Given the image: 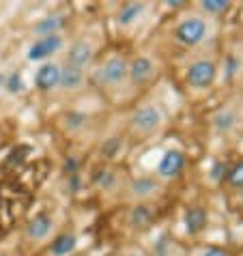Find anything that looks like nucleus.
Masks as SVG:
<instances>
[{
  "mask_svg": "<svg viewBox=\"0 0 243 256\" xmlns=\"http://www.w3.org/2000/svg\"><path fill=\"white\" fill-rule=\"evenodd\" d=\"M168 123L166 108L160 102H142L127 116V130L136 140H148L157 136Z\"/></svg>",
  "mask_w": 243,
  "mask_h": 256,
  "instance_id": "1",
  "label": "nucleus"
},
{
  "mask_svg": "<svg viewBox=\"0 0 243 256\" xmlns=\"http://www.w3.org/2000/svg\"><path fill=\"white\" fill-rule=\"evenodd\" d=\"M213 37V20L204 18L202 13L196 9L185 13L183 18H178V22L172 28V39L185 50H198L206 46V41Z\"/></svg>",
  "mask_w": 243,
  "mask_h": 256,
  "instance_id": "2",
  "label": "nucleus"
},
{
  "mask_svg": "<svg viewBox=\"0 0 243 256\" xmlns=\"http://www.w3.org/2000/svg\"><path fill=\"white\" fill-rule=\"evenodd\" d=\"M92 82L108 95H120L123 90L132 88L130 84V58L120 54L108 56L104 62H99L92 71Z\"/></svg>",
  "mask_w": 243,
  "mask_h": 256,
  "instance_id": "3",
  "label": "nucleus"
},
{
  "mask_svg": "<svg viewBox=\"0 0 243 256\" xmlns=\"http://www.w3.org/2000/svg\"><path fill=\"white\" fill-rule=\"evenodd\" d=\"M183 80H185V86L190 90H194V93H206V90H211L218 80L216 56L206 54V52L194 54L188 60V65H185Z\"/></svg>",
  "mask_w": 243,
  "mask_h": 256,
  "instance_id": "4",
  "label": "nucleus"
},
{
  "mask_svg": "<svg viewBox=\"0 0 243 256\" xmlns=\"http://www.w3.org/2000/svg\"><path fill=\"white\" fill-rule=\"evenodd\" d=\"M123 192H125V198L132 204H151L155 198L162 196L164 183L155 174H142L127 181Z\"/></svg>",
  "mask_w": 243,
  "mask_h": 256,
  "instance_id": "5",
  "label": "nucleus"
},
{
  "mask_svg": "<svg viewBox=\"0 0 243 256\" xmlns=\"http://www.w3.org/2000/svg\"><path fill=\"white\" fill-rule=\"evenodd\" d=\"M54 234H56V218L46 211H41L34 218L28 220V224L24 228L26 241L28 244H34V246L50 244V239H52Z\"/></svg>",
  "mask_w": 243,
  "mask_h": 256,
  "instance_id": "6",
  "label": "nucleus"
},
{
  "mask_svg": "<svg viewBox=\"0 0 243 256\" xmlns=\"http://www.w3.org/2000/svg\"><path fill=\"white\" fill-rule=\"evenodd\" d=\"M65 48V37L62 34H46V37H37L30 44L26 52V58L30 62H48L54 60V56Z\"/></svg>",
  "mask_w": 243,
  "mask_h": 256,
  "instance_id": "7",
  "label": "nucleus"
},
{
  "mask_svg": "<svg viewBox=\"0 0 243 256\" xmlns=\"http://www.w3.org/2000/svg\"><path fill=\"white\" fill-rule=\"evenodd\" d=\"M157 76V62L153 56L138 54L130 58V84L132 88H144L148 86Z\"/></svg>",
  "mask_w": 243,
  "mask_h": 256,
  "instance_id": "8",
  "label": "nucleus"
},
{
  "mask_svg": "<svg viewBox=\"0 0 243 256\" xmlns=\"http://www.w3.org/2000/svg\"><path fill=\"white\" fill-rule=\"evenodd\" d=\"M95 54H97L95 44H92L88 37H80V39H76V41H71V44H69L62 62H65V65H71V67H78V69L86 71L92 65V60H95Z\"/></svg>",
  "mask_w": 243,
  "mask_h": 256,
  "instance_id": "9",
  "label": "nucleus"
},
{
  "mask_svg": "<svg viewBox=\"0 0 243 256\" xmlns=\"http://www.w3.org/2000/svg\"><path fill=\"white\" fill-rule=\"evenodd\" d=\"M185 164H188V160H185V153L181 151V148H168V151L160 158V162H157L155 176L162 183L178 179L181 172L185 170Z\"/></svg>",
  "mask_w": 243,
  "mask_h": 256,
  "instance_id": "10",
  "label": "nucleus"
},
{
  "mask_svg": "<svg viewBox=\"0 0 243 256\" xmlns=\"http://www.w3.org/2000/svg\"><path fill=\"white\" fill-rule=\"evenodd\" d=\"M60 71H62V62L58 60L41 62L39 69L34 71V86H37V90H41V93H54V90H58Z\"/></svg>",
  "mask_w": 243,
  "mask_h": 256,
  "instance_id": "11",
  "label": "nucleus"
},
{
  "mask_svg": "<svg viewBox=\"0 0 243 256\" xmlns=\"http://www.w3.org/2000/svg\"><path fill=\"white\" fill-rule=\"evenodd\" d=\"M88 82V71L84 69H78V67H71L62 62V71H60V84H58V90L65 95H76V93H82L84 86Z\"/></svg>",
  "mask_w": 243,
  "mask_h": 256,
  "instance_id": "12",
  "label": "nucleus"
},
{
  "mask_svg": "<svg viewBox=\"0 0 243 256\" xmlns=\"http://www.w3.org/2000/svg\"><path fill=\"white\" fill-rule=\"evenodd\" d=\"M78 250V234L74 230L56 232L46 248L48 256H71Z\"/></svg>",
  "mask_w": 243,
  "mask_h": 256,
  "instance_id": "13",
  "label": "nucleus"
},
{
  "mask_svg": "<svg viewBox=\"0 0 243 256\" xmlns=\"http://www.w3.org/2000/svg\"><path fill=\"white\" fill-rule=\"evenodd\" d=\"M146 9H148L146 2H125L118 9V13H116L118 28H123V30H130V28H134L142 18H144Z\"/></svg>",
  "mask_w": 243,
  "mask_h": 256,
  "instance_id": "14",
  "label": "nucleus"
},
{
  "mask_svg": "<svg viewBox=\"0 0 243 256\" xmlns=\"http://www.w3.org/2000/svg\"><path fill=\"white\" fill-rule=\"evenodd\" d=\"M155 220V209L153 204H132L127 211V226L136 230L148 228Z\"/></svg>",
  "mask_w": 243,
  "mask_h": 256,
  "instance_id": "15",
  "label": "nucleus"
},
{
  "mask_svg": "<svg viewBox=\"0 0 243 256\" xmlns=\"http://www.w3.org/2000/svg\"><path fill=\"white\" fill-rule=\"evenodd\" d=\"M65 26H67L65 13H52V16L41 18L32 26V30H34V37H46V34H62V28Z\"/></svg>",
  "mask_w": 243,
  "mask_h": 256,
  "instance_id": "16",
  "label": "nucleus"
},
{
  "mask_svg": "<svg viewBox=\"0 0 243 256\" xmlns=\"http://www.w3.org/2000/svg\"><path fill=\"white\" fill-rule=\"evenodd\" d=\"M211 125H213V130H216L218 134H222V136H228L230 132L237 130L239 112L234 108H222V110H218L216 114H213Z\"/></svg>",
  "mask_w": 243,
  "mask_h": 256,
  "instance_id": "17",
  "label": "nucleus"
},
{
  "mask_svg": "<svg viewBox=\"0 0 243 256\" xmlns=\"http://www.w3.org/2000/svg\"><path fill=\"white\" fill-rule=\"evenodd\" d=\"M206 222H209V213L202 207H190L185 211V228L190 234H198L206 228Z\"/></svg>",
  "mask_w": 243,
  "mask_h": 256,
  "instance_id": "18",
  "label": "nucleus"
},
{
  "mask_svg": "<svg viewBox=\"0 0 243 256\" xmlns=\"http://www.w3.org/2000/svg\"><path fill=\"white\" fill-rule=\"evenodd\" d=\"M230 6H232V4L228 2V0H200V2L196 4V11L202 13L204 18H209V20H213V22H216V18L226 16Z\"/></svg>",
  "mask_w": 243,
  "mask_h": 256,
  "instance_id": "19",
  "label": "nucleus"
},
{
  "mask_svg": "<svg viewBox=\"0 0 243 256\" xmlns=\"http://www.w3.org/2000/svg\"><path fill=\"white\" fill-rule=\"evenodd\" d=\"M88 123V116L86 114H80V112H69L62 118V125H65V130L69 134H76V132H82L84 127Z\"/></svg>",
  "mask_w": 243,
  "mask_h": 256,
  "instance_id": "20",
  "label": "nucleus"
},
{
  "mask_svg": "<svg viewBox=\"0 0 243 256\" xmlns=\"http://www.w3.org/2000/svg\"><path fill=\"white\" fill-rule=\"evenodd\" d=\"M118 181H120V176L116 170H104V172L97 176V186L104 192H114L118 188Z\"/></svg>",
  "mask_w": 243,
  "mask_h": 256,
  "instance_id": "21",
  "label": "nucleus"
},
{
  "mask_svg": "<svg viewBox=\"0 0 243 256\" xmlns=\"http://www.w3.org/2000/svg\"><path fill=\"white\" fill-rule=\"evenodd\" d=\"M226 183H228V188H230V190L243 192V160H241L239 164H234V166L228 170Z\"/></svg>",
  "mask_w": 243,
  "mask_h": 256,
  "instance_id": "22",
  "label": "nucleus"
},
{
  "mask_svg": "<svg viewBox=\"0 0 243 256\" xmlns=\"http://www.w3.org/2000/svg\"><path fill=\"white\" fill-rule=\"evenodd\" d=\"M188 256H232L222 246H196Z\"/></svg>",
  "mask_w": 243,
  "mask_h": 256,
  "instance_id": "23",
  "label": "nucleus"
},
{
  "mask_svg": "<svg viewBox=\"0 0 243 256\" xmlns=\"http://www.w3.org/2000/svg\"><path fill=\"white\" fill-rule=\"evenodd\" d=\"M4 88L9 90V93H20V90L24 88L22 84V78H20V74H11V76H4Z\"/></svg>",
  "mask_w": 243,
  "mask_h": 256,
  "instance_id": "24",
  "label": "nucleus"
},
{
  "mask_svg": "<svg viewBox=\"0 0 243 256\" xmlns=\"http://www.w3.org/2000/svg\"><path fill=\"white\" fill-rule=\"evenodd\" d=\"M2 88H4V74L0 71V90H2Z\"/></svg>",
  "mask_w": 243,
  "mask_h": 256,
  "instance_id": "25",
  "label": "nucleus"
},
{
  "mask_svg": "<svg viewBox=\"0 0 243 256\" xmlns=\"http://www.w3.org/2000/svg\"><path fill=\"white\" fill-rule=\"evenodd\" d=\"M0 256H9V254H6V252H0Z\"/></svg>",
  "mask_w": 243,
  "mask_h": 256,
  "instance_id": "26",
  "label": "nucleus"
},
{
  "mask_svg": "<svg viewBox=\"0 0 243 256\" xmlns=\"http://www.w3.org/2000/svg\"><path fill=\"white\" fill-rule=\"evenodd\" d=\"M130 256H138V254H130Z\"/></svg>",
  "mask_w": 243,
  "mask_h": 256,
  "instance_id": "27",
  "label": "nucleus"
}]
</instances>
